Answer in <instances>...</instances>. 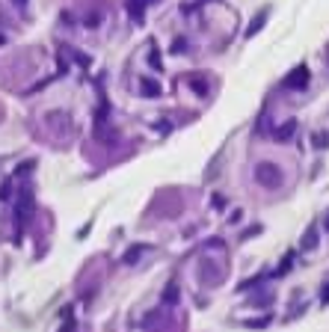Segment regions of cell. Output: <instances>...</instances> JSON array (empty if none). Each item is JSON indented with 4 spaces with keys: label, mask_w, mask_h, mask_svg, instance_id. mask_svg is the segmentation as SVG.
I'll use <instances>...</instances> for the list:
<instances>
[{
    "label": "cell",
    "mask_w": 329,
    "mask_h": 332,
    "mask_svg": "<svg viewBox=\"0 0 329 332\" xmlns=\"http://www.w3.org/2000/svg\"><path fill=\"white\" fill-rule=\"evenodd\" d=\"M302 74H305V71L299 68V71H296V77H291V80H288V86H302V80H305Z\"/></svg>",
    "instance_id": "cell-1"
}]
</instances>
